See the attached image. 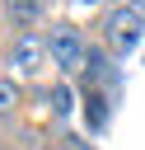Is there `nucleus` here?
Listing matches in <instances>:
<instances>
[{
  "instance_id": "obj_1",
  "label": "nucleus",
  "mask_w": 145,
  "mask_h": 150,
  "mask_svg": "<svg viewBox=\"0 0 145 150\" xmlns=\"http://www.w3.org/2000/svg\"><path fill=\"white\" fill-rule=\"evenodd\" d=\"M47 56H51V66H61L65 75L80 70V66L89 61L84 28H80L75 19H56V23H47Z\"/></svg>"
},
{
  "instance_id": "obj_2",
  "label": "nucleus",
  "mask_w": 145,
  "mask_h": 150,
  "mask_svg": "<svg viewBox=\"0 0 145 150\" xmlns=\"http://www.w3.org/2000/svg\"><path fill=\"white\" fill-rule=\"evenodd\" d=\"M140 28H145V14H136L131 5L103 9V47H108L112 56H126V52L140 42Z\"/></svg>"
},
{
  "instance_id": "obj_3",
  "label": "nucleus",
  "mask_w": 145,
  "mask_h": 150,
  "mask_svg": "<svg viewBox=\"0 0 145 150\" xmlns=\"http://www.w3.org/2000/svg\"><path fill=\"white\" fill-rule=\"evenodd\" d=\"M42 61H47V28H28V33L9 38V66L14 70L33 75V70H42Z\"/></svg>"
},
{
  "instance_id": "obj_4",
  "label": "nucleus",
  "mask_w": 145,
  "mask_h": 150,
  "mask_svg": "<svg viewBox=\"0 0 145 150\" xmlns=\"http://www.w3.org/2000/svg\"><path fill=\"white\" fill-rule=\"evenodd\" d=\"M0 19H5L14 33L42 28V19H47V0H0Z\"/></svg>"
},
{
  "instance_id": "obj_5",
  "label": "nucleus",
  "mask_w": 145,
  "mask_h": 150,
  "mask_svg": "<svg viewBox=\"0 0 145 150\" xmlns=\"http://www.w3.org/2000/svg\"><path fill=\"white\" fill-rule=\"evenodd\" d=\"M19 103H23L19 80H14V75H0V117H14V112H19Z\"/></svg>"
},
{
  "instance_id": "obj_6",
  "label": "nucleus",
  "mask_w": 145,
  "mask_h": 150,
  "mask_svg": "<svg viewBox=\"0 0 145 150\" xmlns=\"http://www.w3.org/2000/svg\"><path fill=\"white\" fill-rule=\"evenodd\" d=\"M51 112H56V117H65V112H70V89H65V84H56V89H51Z\"/></svg>"
},
{
  "instance_id": "obj_7",
  "label": "nucleus",
  "mask_w": 145,
  "mask_h": 150,
  "mask_svg": "<svg viewBox=\"0 0 145 150\" xmlns=\"http://www.w3.org/2000/svg\"><path fill=\"white\" fill-rule=\"evenodd\" d=\"M131 9H136V14H145V0H131Z\"/></svg>"
},
{
  "instance_id": "obj_8",
  "label": "nucleus",
  "mask_w": 145,
  "mask_h": 150,
  "mask_svg": "<svg viewBox=\"0 0 145 150\" xmlns=\"http://www.w3.org/2000/svg\"><path fill=\"white\" fill-rule=\"evenodd\" d=\"M112 5H131V0H108V9H112Z\"/></svg>"
}]
</instances>
